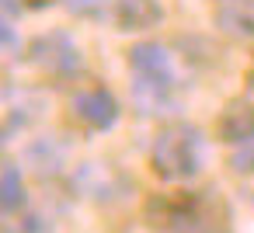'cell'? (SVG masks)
Listing matches in <instances>:
<instances>
[{"label":"cell","mask_w":254,"mask_h":233,"mask_svg":"<svg viewBox=\"0 0 254 233\" xmlns=\"http://www.w3.org/2000/svg\"><path fill=\"white\" fill-rule=\"evenodd\" d=\"M11 42H14V32H11L4 21H0V46H11Z\"/></svg>","instance_id":"8fae6325"},{"label":"cell","mask_w":254,"mask_h":233,"mask_svg":"<svg viewBox=\"0 0 254 233\" xmlns=\"http://www.w3.org/2000/svg\"><path fill=\"white\" fill-rule=\"evenodd\" d=\"M0 11H4V14H14V11H21V0H0Z\"/></svg>","instance_id":"30bf717a"},{"label":"cell","mask_w":254,"mask_h":233,"mask_svg":"<svg viewBox=\"0 0 254 233\" xmlns=\"http://www.w3.org/2000/svg\"><path fill=\"white\" fill-rule=\"evenodd\" d=\"M129 70H132V98L143 115H160L174 105L178 73L174 59L160 42H139L129 49Z\"/></svg>","instance_id":"6da1fadb"},{"label":"cell","mask_w":254,"mask_h":233,"mask_svg":"<svg viewBox=\"0 0 254 233\" xmlns=\"http://www.w3.org/2000/svg\"><path fill=\"white\" fill-rule=\"evenodd\" d=\"M73 118L94 132H105L119 122V101L105 87H87L73 98Z\"/></svg>","instance_id":"277c9868"},{"label":"cell","mask_w":254,"mask_h":233,"mask_svg":"<svg viewBox=\"0 0 254 233\" xmlns=\"http://www.w3.org/2000/svg\"><path fill=\"white\" fill-rule=\"evenodd\" d=\"M219 136H223L226 143H233V146L254 139V108H247V105H233V108L219 118Z\"/></svg>","instance_id":"52a82bcc"},{"label":"cell","mask_w":254,"mask_h":233,"mask_svg":"<svg viewBox=\"0 0 254 233\" xmlns=\"http://www.w3.org/2000/svg\"><path fill=\"white\" fill-rule=\"evenodd\" d=\"M153 174L160 181H191L205 164V139L191 122H167L150 150Z\"/></svg>","instance_id":"7a4b0ae2"},{"label":"cell","mask_w":254,"mask_h":233,"mask_svg":"<svg viewBox=\"0 0 254 233\" xmlns=\"http://www.w3.org/2000/svg\"><path fill=\"white\" fill-rule=\"evenodd\" d=\"M105 4H108V0H66V7L73 14H98Z\"/></svg>","instance_id":"9c48e42d"},{"label":"cell","mask_w":254,"mask_h":233,"mask_svg":"<svg viewBox=\"0 0 254 233\" xmlns=\"http://www.w3.org/2000/svg\"><path fill=\"white\" fill-rule=\"evenodd\" d=\"M160 18V7L153 0H119L115 4V25L122 32H136V28H150Z\"/></svg>","instance_id":"8992f818"},{"label":"cell","mask_w":254,"mask_h":233,"mask_svg":"<svg viewBox=\"0 0 254 233\" xmlns=\"http://www.w3.org/2000/svg\"><path fill=\"white\" fill-rule=\"evenodd\" d=\"M46 4H53V0H21V7H32V11H39V7H46Z\"/></svg>","instance_id":"7c38bea8"},{"label":"cell","mask_w":254,"mask_h":233,"mask_svg":"<svg viewBox=\"0 0 254 233\" xmlns=\"http://www.w3.org/2000/svg\"><path fill=\"white\" fill-rule=\"evenodd\" d=\"M216 25L233 39H254V0H216Z\"/></svg>","instance_id":"5b68a950"},{"label":"cell","mask_w":254,"mask_h":233,"mask_svg":"<svg viewBox=\"0 0 254 233\" xmlns=\"http://www.w3.org/2000/svg\"><path fill=\"white\" fill-rule=\"evenodd\" d=\"M28 56H32L35 66H42V70L53 73V77H73V73H80V66H84L80 49H77L66 35H60V32L35 39L32 49H28Z\"/></svg>","instance_id":"3957f363"},{"label":"cell","mask_w":254,"mask_h":233,"mask_svg":"<svg viewBox=\"0 0 254 233\" xmlns=\"http://www.w3.org/2000/svg\"><path fill=\"white\" fill-rule=\"evenodd\" d=\"M21 202H25L21 174L18 171H4L0 174V209H18Z\"/></svg>","instance_id":"ba28073f"}]
</instances>
